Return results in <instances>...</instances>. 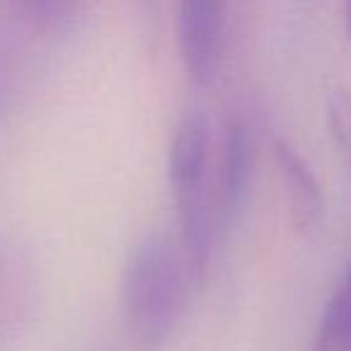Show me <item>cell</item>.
Here are the masks:
<instances>
[{
	"instance_id": "obj_1",
	"label": "cell",
	"mask_w": 351,
	"mask_h": 351,
	"mask_svg": "<svg viewBox=\"0 0 351 351\" xmlns=\"http://www.w3.org/2000/svg\"><path fill=\"white\" fill-rule=\"evenodd\" d=\"M193 282L178 241L147 236L128 255L123 269V315L142 349H159L173 335Z\"/></svg>"
},
{
	"instance_id": "obj_2",
	"label": "cell",
	"mask_w": 351,
	"mask_h": 351,
	"mask_svg": "<svg viewBox=\"0 0 351 351\" xmlns=\"http://www.w3.org/2000/svg\"><path fill=\"white\" fill-rule=\"evenodd\" d=\"M210 164L212 132L202 111H186L173 128L169 149V181L173 188L178 212V243L191 267L193 282H200L207 272L212 253V219L210 205Z\"/></svg>"
},
{
	"instance_id": "obj_3",
	"label": "cell",
	"mask_w": 351,
	"mask_h": 351,
	"mask_svg": "<svg viewBox=\"0 0 351 351\" xmlns=\"http://www.w3.org/2000/svg\"><path fill=\"white\" fill-rule=\"evenodd\" d=\"M229 0H178V51L186 75L197 87L217 80L224 56Z\"/></svg>"
},
{
	"instance_id": "obj_4",
	"label": "cell",
	"mask_w": 351,
	"mask_h": 351,
	"mask_svg": "<svg viewBox=\"0 0 351 351\" xmlns=\"http://www.w3.org/2000/svg\"><path fill=\"white\" fill-rule=\"evenodd\" d=\"M36 272L29 258L0 241V351H8L32 322Z\"/></svg>"
},
{
	"instance_id": "obj_5",
	"label": "cell",
	"mask_w": 351,
	"mask_h": 351,
	"mask_svg": "<svg viewBox=\"0 0 351 351\" xmlns=\"http://www.w3.org/2000/svg\"><path fill=\"white\" fill-rule=\"evenodd\" d=\"M274 164H277L279 178H282L284 195H287V212L296 234H308L322 219L325 200L317 186V178L313 176L311 166L303 161L298 149L289 145L287 140H274L272 145Z\"/></svg>"
},
{
	"instance_id": "obj_6",
	"label": "cell",
	"mask_w": 351,
	"mask_h": 351,
	"mask_svg": "<svg viewBox=\"0 0 351 351\" xmlns=\"http://www.w3.org/2000/svg\"><path fill=\"white\" fill-rule=\"evenodd\" d=\"M250 166H253V145L248 128L241 121H231L221 140L219 166H217V226H226L239 212L248 188Z\"/></svg>"
},
{
	"instance_id": "obj_7",
	"label": "cell",
	"mask_w": 351,
	"mask_h": 351,
	"mask_svg": "<svg viewBox=\"0 0 351 351\" xmlns=\"http://www.w3.org/2000/svg\"><path fill=\"white\" fill-rule=\"evenodd\" d=\"M313 351H351V265L322 311Z\"/></svg>"
},
{
	"instance_id": "obj_8",
	"label": "cell",
	"mask_w": 351,
	"mask_h": 351,
	"mask_svg": "<svg viewBox=\"0 0 351 351\" xmlns=\"http://www.w3.org/2000/svg\"><path fill=\"white\" fill-rule=\"evenodd\" d=\"M29 27L46 34L68 29L80 12V0H8Z\"/></svg>"
},
{
	"instance_id": "obj_9",
	"label": "cell",
	"mask_w": 351,
	"mask_h": 351,
	"mask_svg": "<svg viewBox=\"0 0 351 351\" xmlns=\"http://www.w3.org/2000/svg\"><path fill=\"white\" fill-rule=\"evenodd\" d=\"M327 125L339 154L344 156L351 171V92L349 89H332L327 97Z\"/></svg>"
},
{
	"instance_id": "obj_10",
	"label": "cell",
	"mask_w": 351,
	"mask_h": 351,
	"mask_svg": "<svg viewBox=\"0 0 351 351\" xmlns=\"http://www.w3.org/2000/svg\"><path fill=\"white\" fill-rule=\"evenodd\" d=\"M344 32L351 44V0H344Z\"/></svg>"
}]
</instances>
